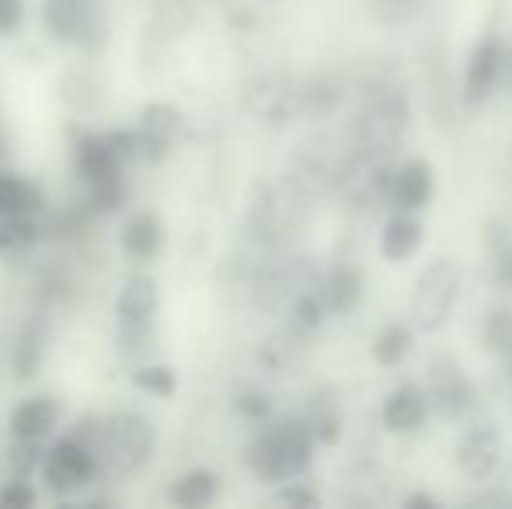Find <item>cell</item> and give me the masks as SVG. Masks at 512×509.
<instances>
[{"instance_id": "24", "label": "cell", "mask_w": 512, "mask_h": 509, "mask_svg": "<svg viewBox=\"0 0 512 509\" xmlns=\"http://www.w3.org/2000/svg\"><path fill=\"white\" fill-rule=\"evenodd\" d=\"M157 304H161V293L150 276H129L122 283L119 297H115V318L126 321V325H143V321H154Z\"/></svg>"}, {"instance_id": "29", "label": "cell", "mask_w": 512, "mask_h": 509, "mask_svg": "<svg viewBox=\"0 0 512 509\" xmlns=\"http://www.w3.org/2000/svg\"><path fill=\"white\" fill-rule=\"evenodd\" d=\"M279 11V0H223V21L234 32H258Z\"/></svg>"}, {"instance_id": "11", "label": "cell", "mask_w": 512, "mask_h": 509, "mask_svg": "<svg viewBox=\"0 0 512 509\" xmlns=\"http://www.w3.org/2000/svg\"><path fill=\"white\" fill-rule=\"evenodd\" d=\"M506 53H509V49L502 46L499 35H485V39L474 42L471 60H467V74H464V105H467V109L481 105L502 84Z\"/></svg>"}, {"instance_id": "40", "label": "cell", "mask_w": 512, "mask_h": 509, "mask_svg": "<svg viewBox=\"0 0 512 509\" xmlns=\"http://www.w3.org/2000/svg\"><path fill=\"white\" fill-rule=\"evenodd\" d=\"M35 506V489L28 485V478H11L0 489V509H32Z\"/></svg>"}, {"instance_id": "43", "label": "cell", "mask_w": 512, "mask_h": 509, "mask_svg": "<svg viewBox=\"0 0 512 509\" xmlns=\"http://www.w3.org/2000/svg\"><path fill=\"white\" fill-rule=\"evenodd\" d=\"M401 506L405 509H439V499L429 496V492H415V496H408Z\"/></svg>"}, {"instance_id": "35", "label": "cell", "mask_w": 512, "mask_h": 509, "mask_svg": "<svg viewBox=\"0 0 512 509\" xmlns=\"http://www.w3.org/2000/svg\"><path fill=\"white\" fill-rule=\"evenodd\" d=\"M42 461H46L42 440H21V436H14L11 450H7V464H11L14 478H28L35 468H42Z\"/></svg>"}, {"instance_id": "23", "label": "cell", "mask_w": 512, "mask_h": 509, "mask_svg": "<svg viewBox=\"0 0 512 509\" xmlns=\"http://www.w3.org/2000/svg\"><path fill=\"white\" fill-rule=\"evenodd\" d=\"M422 238H425V227L418 220V213L394 210L384 224V234H380V252H384L387 262H408L422 248Z\"/></svg>"}, {"instance_id": "26", "label": "cell", "mask_w": 512, "mask_h": 509, "mask_svg": "<svg viewBox=\"0 0 512 509\" xmlns=\"http://www.w3.org/2000/svg\"><path fill=\"white\" fill-rule=\"evenodd\" d=\"M42 356H46V325L39 318H32L14 339V353H11V370L18 381H32L42 370Z\"/></svg>"}, {"instance_id": "38", "label": "cell", "mask_w": 512, "mask_h": 509, "mask_svg": "<svg viewBox=\"0 0 512 509\" xmlns=\"http://www.w3.org/2000/svg\"><path fill=\"white\" fill-rule=\"evenodd\" d=\"M418 7H422V0H370V14L387 28L408 25L418 14Z\"/></svg>"}, {"instance_id": "10", "label": "cell", "mask_w": 512, "mask_h": 509, "mask_svg": "<svg viewBox=\"0 0 512 509\" xmlns=\"http://www.w3.org/2000/svg\"><path fill=\"white\" fill-rule=\"evenodd\" d=\"M140 161L161 164L185 136V112L171 102H147L140 109Z\"/></svg>"}, {"instance_id": "18", "label": "cell", "mask_w": 512, "mask_h": 509, "mask_svg": "<svg viewBox=\"0 0 512 509\" xmlns=\"http://www.w3.org/2000/svg\"><path fill=\"white\" fill-rule=\"evenodd\" d=\"M363 272L356 265L342 262L321 279V297L324 307H328V318H349L359 304H363Z\"/></svg>"}, {"instance_id": "2", "label": "cell", "mask_w": 512, "mask_h": 509, "mask_svg": "<svg viewBox=\"0 0 512 509\" xmlns=\"http://www.w3.org/2000/svg\"><path fill=\"white\" fill-rule=\"evenodd\" d=\"M314 433L307 419H279L265 422L258 436L244 450V464L255 471L262 482H293L310 468L314 461Z\"/></svg>"}, {"instance_id": "13", "label": "cell", "mask_w": 512, "mask_h": 509, "mask_svg": "<svg viewBox=\"0 0 512 509\" xmlns=\"http://www.w3.org/2000/svg\"><path fill=\"white\" fill-rule=\"evenodd\" d=\"M502 464V436L492 422L471 426L457 443V468L471 482H488Z\"/></svg>"}, {"instance_id": "44", "label": "cell", "mask_w": 512, "mask_h": 509, "mask_svg": "<svg viewBox=\"0 0 512 509\" xmlns=\"http://www.w3.org/2000/svg\"><path fill=\"white\" fill-rule=\"evenodd\" d=\"M499 363H502V374H506V381L512 384V353H509V356H502Z\"/></svg>"}, {"instance_id": "16", "label": "cell", "mask_w": 512, "mask_h": 509, "mask_svg": "<svg viewBox=\"0 0 512 509\" xmlns=\"http://www.w3.org/2000/svg\"><path fill=\"white\" fill-rule=\"evenodd\" d=\"M42 25L56 42H88V35H98L91 0H46Z\"/></svg>"}, {"instance_id": "19", "label": "cell", "mask_w": 512, "mask_h": 509, "mask_svg": "<svg viewBox=\"0 0 512 509\" xmlns=\"http://www.w3.org/2000/svg\"><path fill=\"white\" fill-rule=\"evenodd\" d=\"M119 245H122V255L133 258V262H150V258H157V252L164 248V224L157 220V213H150V210L133 213V217L122 224Z\"/></svg>"}, {"instance_id": "36", "label": "cell", "mask_w": 512, "mask_h": 509, "mask_svg": "<svg viewBox=\"0 0 512 509\" xmlns=\"http://www.w3.org/2000/svg\"><path fill=\"white\" fill-rule=\"evenodd\" d=\"M234 412L241 415V419L255 422V426H265V422L272 419V412H276V401L265 391H241L234 398Z\"/></svg>"}, {"instance_id": "17", "label": "cell", "mask_w": 512, "mask_h": 509, "mask_svg": "<svg viewBox=\"0 0 512 509\" xmlns=\"http://www.w3.org/2000/svg\"><path fill=\"white\" fill-rule=\"evenodd\" d=\"M429 391L418 384H398L380 405V419L391 433H415L429 415Z\"/></svg>"}, {"instance_id": "32", "label": "cell", "mask_w": 512, "mask_h": 509, "mask_svg": "<svg viewBox=\"0 0 512 509\" xmlns=\"http://www.w3.org/2000/svg\"><path fill=\"white\" fill-rule=\"evenodd\" d=\"M129 381H133L136 391L150 394V398H175L178 391V377H175V367H168V363H150V367H136L133 374H129Z\"/></svg>"}, {"instance_id": "45", "label": "cell", "mask_w": 512, "mask_h": 509, "mask_svg": "<svg viewBox=\"0 0 512 509\" xmlns=\"http://www.w3.org/2000/svg\"><path fill=\"white\" fill-rule=\"evenodd\" d=\"M0 157H4V136H0Z\"/></svg>"}, {"instance_id": "6", "label": "cell", "mask_w": 512, "mask_h": 509, "mask_svg": "<svg viewBox=\"0 0 512 509\" xmlns=\"http://www.w3.org/2000/svg\"><path fill=\"white\" fill-rule=\"evenodd\" d=\"M310 196L300 189L293 178H286L283 185H269L255 196L251 203L248 227L255 234V241L262 245H283L293 231H300L307 220Z\"/></svg>"}, {"instance_id": "8", "label": "cell", "mask_w": 512, "mask_h": 509, "mask_svg": "<svg viewBox=\"0 0 512 509\" xmlns=\"http://www.w3.org/2000/svg\"><path fill=\"white\" fill-rule=\"evenodd\" d=\"M42 482L53 496H70V492L84 489L98 478L102 461L84 440H77L74 433L60 436L46 447V461H42Z\"/></svg>"}, {"instance_id": "28", "label": "cell", "mask_w": 512, "mask_h": 509, "mask_svg": "<svg viewBox=\"0 0 512 509\" xmlns=\"http://www.w3.org/2000/svg\"><path fill=\"white\" fill-rule=\"evenodd\" d=\"M485 245L492 255V276L502 290H512V224L502 217H492L485 224Z\"/></svg>"}, {"instance_id": "41", "label": "cell", "mask_w": 512, "mask_h": 509, "mask_svg": "<svg viewBox=\"0 0 512 509\" xmlns=\"http://www.w3.org/2000/svg\"><path fill=\"white\" fill-rule=\"evenodd\" d=\"M464 506L471 509H512V489H485L474 492V496L464 499Z\"/></svg>"}, {"instance_id": "20", "label": "cell", "mask_w": 512, "mask_h": 509, "mask_svg": "<svg viewBox=\"0 0 512 509\" xmlns=\"http://www.w3.org/2000/svg\"><path fill=\"white\" fill-rule=\"evenodd\" d=\"M304 419L310 433H314V440L324 443V447H335L342 440V398H338L335 387L324 384L317 391H310Z\"/></svg>"}, {"instance_id": "31", "label": "cell", "mask_w": 512, "mask_h": 509, "mask_svg": "<svg viewBox=\"0 0 512 509\" xmlns=\"http://www.w3.org/2000/svg\"><path fill=\"white\" fill-rule=\"evenodd\" d=\"M39 217H0V255H25L42 238Z\"/></svg>"}, {"instance_id": "4", "label": "cell", "mask_w": 512, "mask_h": 509, "mask_svg": "<svg viewBox=\"0 0 512 509\" xmlns=\"http://www.w3.org/2000/svg\"><path fill=\"white\" fill-rule=\"evenodd\" d=\"M394 168L398 164L391 157L380 154H363V150H352L345 154L342 168L335 178V196L342 199L345 210L352 213H377L380 206H391V182H394Z\"/></svg>"}, {"instance_id": "39", "label": "cell", "mask_w": 512, "mask_h": 509, "mask_svg": "<svg viewBox=\"0 0 512 509\" xmlns=\"http://www.w3.org/2000/svg\"><path fill=\"white\" fill-rule=\"evenodd\" d=\"M272 503H276V506H297V509H314V506H321V496H317L314 489H307V485H300V482H283V489L272 496Z\"/></svg>"}, {"instance_id": "42", "label": "cell", "mask_w": 512, "mask_h": 509, "mask_svg": "<svg viewBox=\"0 0 512 509\" xmlns=\"http://www.w3.org/2000/svg\"><path fill=\"white\" fill-rule=\"evenodd\" d=\"M25 21V0H0V35H14Z\"/></svg>"}, {"instance_id": "1", "label": "cell", "mask_w": 512, "mask_h": 509, "mask_svg": "<svg viewBox=\"0 0 512 509\" xmlns=\"http://www.w3.org/2000/svg\"><path fill=\"white\" fill-rule=\"evenodd\" d=\"M411 129V102L391 81L373 84L349 123V147L363 154L394 157Z\"/></svg>"}, {"instance_id": "5", "label": "cell", "mask_w": 512, "mask_h": 509, "mask_svg": "<svg viewBox=\"0 0 512 509\" xmlns=\"http://www.w3.org/2000/svg\"><path fill=\"white\" fill-rule=\"evenodd\" d=\"M460 286H464V265L457 258H436L418 272L415 290H411V321L418 332L432 335L450 325Z\"/></svg>"}, {"instance_id": "25", "label": "cell", "mask_w": 512, "mask_h": 509, "mask_svg": "<svg viewBox=\"0 0 512 509\" xmlns=\"http://www.w3.org/2000/svg\"><path fill=\"white\" fill-rule=\"evenodd\" d=\"M46 196L35 182L0 171V217H42Z\"/></svg>"}, {"instance_id": "37", "label": "cell", "mask_w": 512, "mask_h": 509, "mask_svg": "<svg viewBox=\"0 0 512 509\" xmlns=\"http://www.w3.org/2000/svg\"><path fill=\"white\" fill-rule=\"evenodd\" d=\"M154 346V321H143V325H126V321H119V353L133 356V360H140L147 349Z\"/></svg>"}, {"instance_id": "7", "label": "cell", "mask_w": 512, "mask_h": 509, "mask_svg": "<svg viewBox=\"0 0 512 509\" xmlns=\"http://www.w3.org/2000/svg\"><path fill=\"white\" fill-rule=\"evenodd\" d=\"M241 105L255 123L283 129L293 119H300V77L293 74H258L244 84Z\"/></svg>"}, {"instance_id": "27", "label": "cell", "mask_w": 512, "mask_h": 509, "mask_svg": "<svg viewBox=\"0 0 512 509\" xmlns=\"http://www.w3.org/2000/svg\"><path fill=\"white\" fill-rule=\"evenodd\" d=\"M216 496H220V475H213V471H206V468L185 471V475L171 485V503L182 509H203L213 503Z\"/></svg>"}, {"instance_id": "3", "label": "cell", "mask_w": 512, "mask_h": 509, "mask_svg": "<svg viewBox=\"0 0 512 509\" xmlns=\"http://www.w3.org/2000/svg\"><path fill=\"white\" fill-rule=\"evenodd\" d=\"M157 447L154 422L140 412H112L105 415L102 440H98V461L102 471H112L119 478L140 475L150 464Z\"/></svg>"}, {"instance_id": "34", "label": "cell", "mask_w": 512, "mask_h": 509, "mask_svg": "<svg viewBox=\"0 0 512 509\" xmlns=\"http://www.w3.org/2000/svg\"><path fill=\"white\" fill-rule=\"evenodd\" d=\"M481 346L492 356H509L512 353V311H492L485 318V328H481Z\"/></svg>"}, {"instance_id": "22", "label": "cell", "mask_w": 512, "mask_h": 509, "mask_svg": "<svg viewBox=\"0 0 512 509\" xmlns=\"http://www.w3.org/2000/svg\"><path fill=\"white\" fill-rule=\"evenodd\" d=\"M345 102V81L338 74L300 77V119H328Z\"/></svg>"}, {"instance_id": "21", "label": "cell", "mask_w": 512, "mask_h": 509, "mask_svg": "<svg viewBox=\"0 0 512 509\" xmlns=\"http://www.w3.org/2000/svg\"><path fill=\"white\" fill-rule=\"evenodd\" d=\"M60 422V401L56 398H25L11 408V436H21V440H42V436L53 433V426Z\"/></svg>"}, {"instance_id": "9", "label": "cell", "mask_w": 512, "mask_h": 509, "mask_svg": "<svg viewBox=\"0 0 512 509\" xmlns=\"http://www.w3.org/2000/svg\"><path fill=\"white\" fill-rule=\"evenodd\" d=\"M425 391H429L432 412H436L439 419H446V422L464 419V415L474 408V384L467 381L464 367H460V363L453 360V356H446V353L432 356L429 387H425Z\"/></svg>"}, {"instance_id": "14", "label": "cell", "mask_w": 512, "mask_h": 509, "mask_svg": "<svg viewBox=\"0 0 512 509\" xmlns=\"http://www.w3.org/2000/svg\"><path fill=\"white\" fill-rule=\"evenodd\" d=\"M314 332H304L293 321H286L279 332H272L262 346L255 349V360L265 374H297L300 367L307 363L310 346H314Z\"/></svg>"}, {"instance_id": "33", "label": "cell", "mask_w": 512, "mask_h": 509, "mask_svg": "<svg viewBox=\"0 0 512 509\" xmlns=\"http://www.w3.org/2000/svg\"><path fill=\"white\" fill-rule=\"evenodd\" d=\"M126 203H129V189H126V178H122V175L88 185V206L98 213V217H102V213H105V217H108V213H119Z\"/></svg>"}, {"instance_id": "15", "label": "cell", "mask_w": 512, "mask_h": 509, "mask_svg": "<svg viewBox=\"0 0 512 509\" xmlns=\"http://www.w3.org/2000/svg\"><path fill=\"white\" fill-rule=\"evenodd\" d=\"M436 196V168L425 157H408L394 168L391 182V210L422 213Z\"/></svg>"}, {"instance_id": "12", "label": "cell", "mask_w": 512, "mask_h": 509, "mask_svg": "<svg viewBox=\"0 0 512 509\" xmlns=\"http://www.w3.org/2000/svg\"><path fill=\"white\" fill-rule=\"evenodd\" d=\"M70 154H74V168L84 182H105V178L122 175V157L115 154L108 133H95V129L70 126Z\"/></svg>"}, {"instance_id": "30", "label": "cell", "mask_w": 512, "mask_h": 509, "mask_svg": "<svg viewBox=\"0 0 512 509\" xmlns=\"http://www.w3.org/2000/svg\"><path fill=\"white\" fill-rule=\"evenodd\" d=\"M411 342H415V332L405 321H387L377 332V339H373V360L380 367H401L405 356L411 353Z\"/></svg>"}]
</instances>
